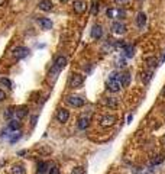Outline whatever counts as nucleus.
<instances>
[{"label": "nucleus", "mask_w": 165, "mask_h": 174, "mask_svg": "<svg viewBox=\"0 0 165 174\" xmlns=\"http://www.w3.org/2000/svg\"><path fill=\"white\" fill-rule=\"evenodd\" d=\"M84 84V76L80 74V73H74L73 76L70 77V81H68V86L71 88H78Z\"/></svg>", "instance_id": "1"}, {"label": "nucleus", "mask_w": 165, "mask_h": 174, "mask_svg": "<svg viewBox=\"0 0 165 174\" xmlns=\"http://www.w3.org/2000/svg\"><path fill=\"white\" fill-rule=\"evenodd\" d=\"M12 54L15 58H18V60H23V58H26L28 55H29V49L26 48V46H16L13 51H12Z\"/></svg>", "instance_id": "2"}, {"label": "nucleus", "mask_w": 165, "mask_h": 174, "mask_svg": "<svg viewBox=\"0 0 165 174\" xmlns=\"http://www.w3.org/2000/svg\"><path fill=\"white\" fill-rule=\"evenodd\" d=\"M123 84H122V81L119 78H110V81L107 83V88H109L111 93H117V91H120Z\"/></svg>", "instance_id": "3"}, {"label": "nucleus", "mask_w": 165, "mask_h": 174, "mask_svg": "<svg viewBox=\"0 0 165 174\" xmlns=\"http://www.w3.org/2000/svg\"><path fill=\"white\" fill-rule=\"evenodd\" d=\"M114 123H116V116H113V115H103V116L100 118V125H101L103 128L113 126Z\"/></svg>", "instance_id": "4"}, {"label": "nucleus", "mask_w": 165, "mask_h": 174, "mask_svg": "<svg viewBox=\"0 0 165 174\" xmlns=\"http://www.w3.org/2000/svg\"><path fill=\"white\" fill-rule=\"evenodd\" d=\"M67 103L71 105L73 108H83L84 103H86V100L83 97H80V96H70V97L67 99Z\"/></svg>", "instance_id": "5"}, {"label": "nucleus", "mask_w": 165, "mask_h": 174, "mask_svg": "<svg viewBox=\"0 0 165 174\" xmlns=\"http://www.w3.org/2000/svg\"><path fill=\"white\" fill-rule=\"evenodd\" d=\"M73 7H74V12L78 13V15H83L84 12L87 10V3L83 1V0H76L73 3Z\"/></svg>", "instance_id": "6"}, {"label": "nucleus", "mask_w": 165, "mask_h": 174, "mask_svg": "<svg viewBox=\"0 0 165 174\" xmlns=\"http://www.w3.org/2000/svg\"><path fill=\"white\" fill-rule=\"evenodd\" d=\"M68 119H70V112L67 109H58V112H56V120L59 123H65Z\"/></svg>", "instance_id": "7"}, {"label": "nucleus", "mask_w": 165, "mask_h": 174, "mask_svg": "<svg viewBox=\"0 0 165 174\" xmlns=\"http://www.w3.org/2000/svg\"><path fill=\"white\" fill-rule=\"evenodd\" d=\"M111 31L114 33H117V35H123V33L126 32V26L122 23V22H113V25H111Z\"/></svg>", "instance_id": "8"}, {"label": "nucleus", "mask_w": 165, "mask_h": 174, "mask_svg": "<svg viewBox=\"0 0 165 174\" xmlns=\"http://www.w3.org/2000/svg\"><path fill=\"white\" fill-rule=\"evenodd\" d=\"M67 63H68V60H67L64 55H58L54 61V67H56L58 70H62V68H65Z\"/></svg>", "instance_id": "9"}, {"label": "nucleus", "mask_w": 165, "mask_h": 174, "mask_svg": "<svg viewBox=\"0 0 165 174\" xmlns=\"http://www.w3.org/2000/svg\"><path fill=\"white\" fill-rule=\"evenodd\" d=\"M38 7L44 12H51L54 9V4H52L51 0H41V1L38 3Z\"/></svg>", "instance_id": "10"}, {"label": "nucleus", "mask_w": 165, "mask_h": 174, "mask_svg": "<svg viewBox=\"0 0 165 174\" xmlns=\"http://www.w3.org/2000/svg\"><path fill=\"white\" fill-rule=\"evenodd\" d=\"M101 36H103V28H101V25H94L91 28V38L100 39Z\"/></svg>", "instance_id": "11"}, {"label": "nucleus", "mask_w": 165, "mask_h": 174, "mask_svg": "<svg viewBox=\"0 0 165 174\" xmlns=\"http://www.w3.org/2000/svg\"><path fill=\"white\" fill-rule=\"evenodd\" d=\"M38 23L41 25V28L45 29V31H48V29L52 28V21L48 19V18H39V19H38Z\"/></svg>", "instance_id": "12"}, {"label": "nucleus", "mask_w": 165, "mask_h": 174, "mask_svg": "<svg viewBox=\"0 0 165 174\" xmlns=\"http://www.w3.org/2000/svg\"><path fill=\"white\" fill-rule=\"evenodd\" d=\"M136 25H138V28H141V29L146 25V15H145L143 12H139V13H138V16H136Z\"/></svg>", "instance_id": "13"}, {"label": "nucleus", "mask_w": 165, "mask_h": 174, "mask_svg": "<svg viewBox=\"0 0 165 174\" xmlns=\"http://www.w3.org/2000/svg\"><path fill=\"white\" fill-rule=\"evenodd\" d=\"M88 123H90V118H87V116H81L80 119H78V129L84 130L88 128Z\"/></svg>", "instance_id": "14"}, {"label": "nucleus", "mask_w": 165, "mask_h": 174, "mask_svg": "<svg viewBox=\"0 0 165 174\" xmlns=\"http://www.w3.org/2000/svg\"><path fill=\"white\" fill-rule=\"evenodd\" d=\"M15 115H16V118L21 120L23 119L26 115H28V108L26 106H21V108H18L16 110H15Z\"/></svg>", "instance_id": "15"}, {"label": "nucleus", "mask_w": 165, "mask_h": 174, "mask_svg": "<svg viewBox=\"0 0 165 174\" xmlns=\"http://www.w3.org/2000/svg\"><path fill=\"white\" fill-rule=\"evenodd\" d=\"M12 174H26V170H25V167H23L22 164L21 165H13Z\"/></svg>", "instance_id": "16"}, {"label": "nucleus", "mask_w": 165, "mask_h": 174, "mask_svg": "<svg viewBox=\"0 0 165 174\" xmlns=\"http://www.w3.org/2000/svg\"><path fill=\"white\" fill-rule=\"evenodd\" d=\"M120 81H122V84H123V87L129 86V83H131V74L129 73H123L120 77Z\"/></svg>", "instance_id": "17"}, {"label": "nucleus", "mask_w": 165, "mask_h": 174, "mask_svg": "<svg viewBox=\"0 0 165 174\" xmlns=\"http://www.w3.org/2000/svg\"><path fill=\"white\" fill-rule=\"evenodd\" d=\"M104 105L107 106V108H117V100L113 97H107L106 100H104Z\"/></svg>", "instance_id": "18"}, {"label": "nucleus", "mask_w": 165, "mask_h": 174, "mask_svg": "<svg viewBox=\"0 0 165 174\" xmlns=\"http://www.w3.org/2000/svg\"><path fill=\"white\" fill-rule=\"evenodd\" d=\"M19 128H21V122H19V119H13L9 122V129L10 130H19Z\"/></svg>", "instance_id": "19"}, {"label": "nucleus", "mask_w": 165, "mask_h": 174, "mask_svg": "<svg viewBox=\"0 0 165 174\" xmlns=\"http://www.w3.org/2000/svg\"><path fill=\"white\" fill-rule=\"evenodd\" d=\"M123 52H125V57H126V58H132L133 57V46L132 45H125Z\"/></svg>", "instance_id": "20"}, {"label": "nucleus", "mask_w": 165, "mask_h": 174, "mask_svg": "<svg viewBox=\"0 0 165 174\" xmlns=\"http://www.w3.org/2000/svg\"><path fill=\"white\" fill-rule=\"evenodd\" d=\"M0 84L7 87V88H12V81L9 78H6V77H1V78H0Z\"/></svg>", "instance_id": "21"}, {"label": "nucleus", "mask_w": 165, "mask_h": 174, "mask_svg": "<svg viewBox=\"0 0 165 174\" xmlns=\"http://www.w3.org/2000/svg\"><path fill=\"white\" fill-rule=\"evenodd\" d=\"M71 174H86V170H84L83 167H74L73 171H71Z\"/></svg>", "instance_id": "22"}, {"label": "nucleus", "mask_w": 165, "mask_h": 174, "mask_svg": "<svg viewBox=\"0 0 165 174\" xmlns=\"http://www.w3.org/2000/svg\"><path fill=\"white\" fill-rule=\"evenodd\" d=\"M162 161H164V157H162V155H158V157L155 158L154 161H152V165H156V164H161V163H162Z\"/></svg>", "instance_id": "23"}, {"label": "nucleus", "mask_w": 165, "mask_h": 174, "mask_svg": "<svg viewBox=\"0 0 165 174\" xmlns=\"http://www.w3.org/2000/svg\"><path fill=\"white\" fill-rule=\"evenodd\" d=\"M19 138H21V132H16V133H15V135L10 138V144H15V142L18 141Z\"/></svg>", "instance_id": "24"}, {"label": "nucleus", "mask_w": 165, "mask_h": 174, "mask_svg": "<svg viewBox=\"0 0 165 174\" xmlns=\"http://www.w3.org/2000/svg\"><path fill=\"white\" fill-rule=\"evenodd\" d=\"M97 10H99V3L94 1V3H93V7H91V13H93V15H97Z\"/></svg>", "instance_id": "25"}, {"label": "nucleus", "mask_w": 165, "mask_h": 174, "mask_svg": "<svg viewBox=\"0 0 165 174\" xmlns=\"http://www.w3.org/2000/svg\"><path fill=\"white\" fill-rule=\"evenodd\" d=\"M49 174H59V170H58V167H56V165H52V167L49 168Z\"/></svg>", "instance_id": "26"}, {"label": "nucleus", "mask_w": 165, "mask_h": 174, "mask_svg": "<svg viewBox=\"0 0 165 174\" xmlns=\"http://www.w3.org/2000/svg\"><path fill=\"white\" fill-rule=\"evenodd\" d=\"M13 113H15V110H13L12 108H9L6 112H4V116H6V118H12V115H13Z\"/></svg>", "instance_id": "27"}, {"label": "nucleus", "mask_w": 165, "mask_h": 174, "mask_svg": "<svg viewBox=\"0 0 165 174\" xmlns=\"http://www.w3.org/2000/svg\"><path fill=\"white\" fill-rule=\"evenodd\" d=\"M45 167H46V164H45V163L39 164V168H38V171H39V173H42V174H44V173H45V170H46Z\"/></svg>", "instance_id": "28"}, {"label": "nucleus", "mask_w": 165, "mask_h": 174, "mask_svg": "<svg viewBox=\"0 0 165 174\" xmlns=\"http://www.w3.org/2000/svg\"><path fill=\"white\" fill-rule=\"evenodd\" d=\"M4 99H6V93H4V91L0 88V102H3Z\"/></svg>", "instance_id": "29"}, {"label": "nucleus", "mask_w": 165, "mask_h": 174, "mask_svg": "<svg viewBox=\"0 0 165 174\" xmlns=\"http://www.w3.org/2000/svg\"><path fill=\"white\" fill-rule=\"evenodd\" d=\"M114 1H116L117 4H125V3H128L129 0H114Z\"/></svg>", "instance_id": "30"}, {"label": "nucleus", "mask_w": 165, "mask_h": 174, "mask_svg": "<svg viewBox=\"0 0 165 174\" xmlns=\"http://www.w3.org/2000/svg\"><path fill=\"white\" fill-rule=\"evenodd\" d=\"M3 3H4V0H0V6H1V4H3Z\"/></svg>", "instance_id": "31"}, {"label": "nucleus", "mask_w": 165, "mask_h": 174, "mask_svg": "<svg viewBox=\"0 0 165 174\" xmlns=\"http://www.w3.org/2000/svg\"><path fill=\"white\" fill-rule=\"evenodd\" d=\"M59 1H62V3H67V1H68V0H59Z\"/></svg>", "instance_id": "32"}, {"label": "nucleus", "mask_w": 165, "mask_h": 174, "mask_svg": "<svg viewBox=\"0 0 165 174\" xmlns=\"http://www.w3.org/2000/svg\"><path fill=\"white\" fill-rule=\"evenodd\" d=\"M162 94H164V97H165V88H164V91H162Z\"/></svg>", "instance_id": "33"}]
</instances>
